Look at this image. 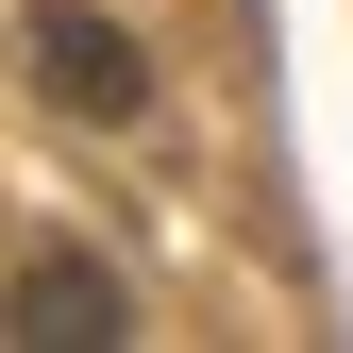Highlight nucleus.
<instances>
[{
	"label": "nucleus",
	"mask_w": 353,
	"mask_h": 353,
	"mask_svg": "<svg viewBox=\"0 0 353 353\" xmlns=\"http://www.w3.org/2000/svg\"><path fill=\"white\" fill-rule=\"evenodd\" d=\"M0 336H17V353H101V336H135V320H118V286H101V270L34 252V270H17V320H0Z\"/></svg>",
	"instance_id": "2"
},
{
	"label": "nucleus",
	"mask_w": 353,
	"mask_h": 353,
	"mask_svg": "<svg viewBox=\"0 0 353 353\" xmlns=\"http://www.w3.org/2000/svg\"><path fill=\"white\" fill-rule=\"evenodd\" d=\"M17 51H34V101H51V118H101V135H118V118L152 101L135 34H118V17H84V0H34V17H17Z\"/></svg>",
	"instance_id": "1"
}]
</instances>
